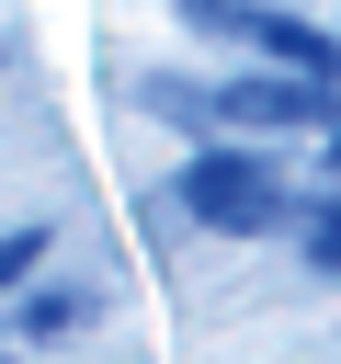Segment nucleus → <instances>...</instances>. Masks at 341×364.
Returning a JSON list of instances; mask_svg holds the SVG:
<instances>
[{
	"label": "nucleus",
	"mask_w": 341,
	"mask_h": 364,
	"mask_svg": "<svg viewBox=\"0 0 341 364\" xmlns=\"http://www.w3.org/2000/svg\"><path fill=\"white\" fill-rule=\"evenodd\" d=\"M182 205H193L205 228H273V216H284V193H273L261 159H193V171H182Z\"/></svg>",
	"instance_id": "nucleus-1"
},
{
	"label": "nucleus",
	"mask_w": 341,
	"mask_h": 364,
	"mask_svg": "<svg viewBox=\"0 0 341 364\" xmlns=\"http://www.w3.org/2000/svg\"><path fill=\"white\" fill-rule=\"evenodd\" d=\"M227 114H239V125H296L307 91H296V80H227Z\"/></svg>",
	"instance_id": "nucleus-2"
},
{
	"label": "nucleus",
	"mask_w": 341,
	"mask_h": 364,
	"mask_svg": "<svg viewBox=\"0 0 341 364\" xmlns=\"http://www.w3.org/2000/svg\"><path fill=\"white\" fill-rule=\"evenodd\" d=\"M307 250H318V262H341V205H318V216H307Z\"/></svg>",
	"instance_id": "nucleus-3"
},
{
	"label": "nucleus",
	"mask_w": 341,
	"mask_h": 364,
	"mask_svg": "<svg viewBox=\"0 0 341 364\" xmlns=\"http://www.w3.org/2000/svg\"><path fill=\"white\" fill-rule=\"evenodd\" d=\"M34 250H45V239H34V228H23V239H0V284H11V273H23V262H34Z\"/></svg>",
	"instance_id": "nucleus-4"
},
{
	"label": "nucleus",
	"mask_w": 341,
	"mask_h": 364,
	"mask_svg": "<svg viewBox=\"0 0 341 364\" xmlns=\"http://www.w3.org/2000/svg\"><path fill=\"white\" fill-rule=\"evenodd\" d=\"M330 159H341V136H330Z\"/></svg>",
	"instance_id": "nucleus-5"
}]
</instances>
